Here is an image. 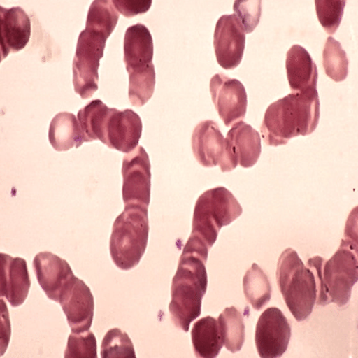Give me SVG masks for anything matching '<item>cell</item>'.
Masks as SVG:
<instances>
[{
	"instance_id": "1",
	"label": "cell",
	"mask_w": 358,
	"mask_h": 358,
	"mask_svg": "<svg viewBox=\"0 0 358 358\" xmlns=\"http://www.w3.org/2000/svg\"><path fill=\"white\" fill-rule=\"evenodd\" d=\"M320 118L317 90L292 93L268 107L260 131L266 144L278 147L288 143L296 136L313 134Z\"/></svg>"
},
{
	"instance_id": "2",
	"label": "cell",
	"mask_w": 358,
	"mask_h": 358,
	"mask_svg": "<svg viewBox=\"0 0 358 358\" xmlns=\"http://www.w3.org/2000/svg\"><path fill=\"white\" fill-rule=\"evenodd\" d=\"M207 259L199 252L184 248L173 279L171 318L176 327L185 333L189 331L192 322L201 315L202 299L208 288L205 267Z\"/></svg>"
},
{
	"instance_id": "3",
	"label": "cell",
	"mask_w": 358,
	"mask_h": 358,
	"mask_svg": "<svg viewBox=\"0 0 358 358\" xmlns=\"http://www.w3.org/2000/svg\"><path fill=\"white\" fill-rule=\"evenodd\" d=\"M308 267L315 273L317 280L315 303L318 306L330 303L346 306L358 280L357 241L343 239L331 259L325 260L317 255L308 260Z\"/></svg>"
},
{
	"instance_id": "4",
	"label": "cell",
	"mask_w": 358,
	"mask_h": 358,
	"mask_svg": "<svg viewBox=\"0 0 358 358\" xmlns=\"http://www.w3.org/2000/svg\"><path fill=\"white\" fill-rule=\"evenodd\" d=\"M148 207L125 205L113 226L110 254L118 268L130 271L139 264L149 238Z\"/></svg>"
},
{
	"instance_id": "5",
	"label": "cell",
	"mask_w": 358,
	"mask_h": 358,
	"mask_svg": "<svg viewBox=\"0 0 358 358\" xmlns=\"http://www.w3.org/2000/svg\"><path fill=\"white\" fill-rule=\"evenodd\" d=\"M276 278L289 312L299 322L306 320L317 299L315 273L294 250L288 248L279 257Z\"/></svg>"
},
{
	"instance_id": "6",
	"label": "cell",
	"mask_w": 358,
	"mask_h": 358,
	"mask_svg": "<svg viewBox=\"0 0 358 358\" xmlns=\"http://www.w3.org/2000/svg\"><path fill=\"white\" fill-rule=\"evenodd\" d=\"M241 205L225 187L208 189L194 206L192 238L203 242L210 249L224 226L230 225L242 215Z\"/></svg>"
},
{
	"instance_id": "7",
	"label": "cell",
	"mask_w": 358,
	"mask_h": 358,
	"mask_svg": "<svg viewBox=\"0 0 358 358\" xmlns=\"http://www.w3.org/2000/svg\"><path fill=\"white\" fill-rule=\"evenodd\" d=\"M107 38L96 31L83 30L78 36L73 60L75 92L83 99H91L99 90V68Z\"/></svg>"
},
{
	"instance_id": "8",
	"label": "cell",
	"mask_w": 358,
	"mask_h": 358,
	"mask_svg": "<svg viewBox=\"0 0 358 358\" xmlns=\"http://www.w3.org/2000/svg\"><path fill=\"white\" fill-rule=\"evenodd\" d=\"M121 173L124 204L148 207L151 201V162L143 147L138 146L125 155Z\"/></svg>"
},
{
	"instance_id": "9",
	"label": "cell",
	"mask_w": 358,
	"mask_h": 358,
	"mask_svg": "<svg viewBox=\"0 0 358 358\" xmlns=\"http://www.w3.org/2000/svg\"><path fill=\"white\" fill-rule=\"evenodd\" d=\"M262 155V138L259 134L247 124L239 121L228 131L225 138V154L220 167L223 173L231 172L241 165L251 168L259 162Z\"/></svg>"
},
{
	"instance_id": "10",
	"label": "cell",
	"mask_w": 358,
	"mask_h": 358,
	"mask_svg": "<svg viewBox=\"0 0 358 358\" xmlns=\"http://www.w3.org/2000/svg\"><path fill=\"white\" fill-rule=\"evenodd\" d=\"M292 336L291 324L278 308L264 310L255 328V346L259 357H282L288 349Z\"/></svg>"
},
{
	"instance_id": "11",
	"label": "cell",
	"mask_w": 358,
	"mask_h": 358,
	"mask_svg": "<svg viewBox=\"0 0 358 358\" xmlns=\"http://www.w3.org/2000/svg\"><path fill=\"white\" fill-rule=\"evenodd\" d=\"M210 92L215 109L225 126L229 127L244 120L248 96L241 81L217 73L210 80Z\"/></svg>"
},
{
	"instance_id": "12",
	"label": "cell",
	"mask_w": 358,
	"mask_h": 358,
	"mask_svg": "<svg viewBox=\"0 0 358 358\" xmlns=\"http://www.w3.org/2000/svg\"><path fill=\"white\" fill-rule=\"evenodd\" d=\"M246 33L236 15H222L215 26L214 47L218 64L234 70L243 59Z\"/></svg>"
},
{
	"instance_id": "13",
	"label": "cell",
	"mask_w": 358,
	"mask_h": 358,
	"mask_svg": "<svg viewBox=\"0 0 358 358\" xmlns=\"http://www.w3.org/2000/svg\"><path fill=\"white\" fill-rule=\"evenodd\" d=\"M142 134L141 117L133 110L112 108L105 122L102 143L109 148L129 154L138 148Z\"/></svg>"
},
{
	"instance_id": "14",
	"label": "cell",
	"mask_w": 358,
	"mask_h": 358,
	"mask_svg": "<svg viewBox=\"0 0 358 358\" xmlns=\"http://www.w3.org/2000/svg\"><path fill=\"white\" fill-rule=\"evenodd\" d=\"M33 267L47 297L59 303L60 297L76 278L69 263L52 252H42L36 255Z\"/></svg>"
},
{
	"instance_id": "15",
	"label": "cell",
	"mask_w": 358,
	"mask_h": 358,
	"mask_svg": "<svg viewBox=\"0 0 358 358\" xmlns=\"http://www.w3.org/2000/svg\"><path fill=\"white\" fill-rule=\"evenodd\" d=\"M71 330L78 334L89 331L94 320V299L91 289L80 278L73 279L59 300Z\"/></svg>"
},
{
	"instance_id": "16",
	"label": "cell",
	"mask_w": 358,
	"mask_h": 358,
	"mask_svg": "<svg viewBox=\"0 0 358 358\" xmlns=\"http://www.w3.org/2000/svg\"><path fill=\"white\" fill-rule=\"evenodd\" d=\"M0 260L1 297H5L12 307H20L27 299L31 288L27 263L25 259L6 254L0 255Z\"/></svg>"
},
{
	"instance_id": "17",
	"label": "cell",
	"mask_w": 358,
	"mask_h": 358,
	"mask_svg": "<svg viewBox=\"0 0 358 358\" xmlns=\"http://www.w3.org/2000/svg\"><path fill=\"white\" fill-rule=\"evenodd\" d=\"M1 23V60L10 52H17L27 46L31 38V20L20 7H0Z\"/></svg>"
},
{
	"instance_id": "18",
	"label": "cell",
	"mask_w": 358,
	"mask_h": 358,
	"mask_svg": "<svg viewBox=\"0 0 358 358\" xmlns=\"http://www.w3.org/2000/svg\"><path fill=\"white\" fill-rule=\"evenodd\" d=\"M192 148L194 157L203 167H215L222 162L225 138L214 120H204L194 130Z\"/></svg>"
},
{
	"instance_id": "19",
	"label": "cell",
	"mask_w": 358,
	"mask_h": 358,
	"mask_svg": "<svg viewBox=\"0 0 358 358\" xmlns=\"http://www.w3.org/2000/svg\"><path fill=\"white\" fill-rule=\"evenodd\" d=\"M287 78L292 93H306L317 90V64L304 47L294 45L287 52Z\"/></svg>"
},
{
	"instance_id": "20",
	"label": "cell",
	"mask_w": 358,
	"mask_h": 358,
	"mask_svg": "<svg viewBox=\"0 0 358 358\" xmlns=\"http://www.w3.org/2000/svg\"><path fill=\"white\" fill-rule=\"evenodd\" d=\"M154 41L143 24L130 26L124 36V63L128 73L143 69L152 63Z\"/></svg>"
},
{
	"instance_id": "21",
	"label": "cell",
	"mask_w": 358,
	"mask_h": 358,
	"mask_svg": "<svg viewBox=\"0 0 358 358\" xmlns=\"http://www.w3.org/2000/svg\"><path fill=\"white\" fill-rule=\"evenodd\" d=\"M49 141L57 152L80 148L85 142L80 121L71 113H59L50 124Z\"/></svg>"
},
{
	"instance_id": "22",
	"label": "cell",
	"mask_w": 358,
	"mask_h": 358,
	"mask_svg": "<svg viewBox=\"0 0 358 358\" xmlns=\"http://www.w3.org/2000/svg\"><path fill=\"white\" fill-rule=\"evenodd\" d=\"M192 342L196 357H217L224 345L218 321L212 317L196 321L192 330Z\"/></svg>"
},
{
	"instance_id": "23",
	"label": "cell",
	"mask_w": 358,
	"mask_h": 358,
	"mask_svg": "<svg viewBox=\"0 0 358 358\" xmlns=\"http://www.w3.org/2000/svg\"><path fill=\"white\" fill-rule=\"evenodd\" d=\"M243 292L247 301L257 310L263 309L272 297V285L268 276L255 263L245 273Z\"/></svg>"
},
{
	"instance_id": "24",
	"label": "cell",
	"mask_w": 358,
	"mask_h": 358,
	"mask_svg": "<svg viewBox=\"0 0 358 358\" xmlns=\"http://www.w3.org/2000/svg\"><path fill=\"white\" fill-rule=\"evenodd\" d=\"M217 321L226 349L233 354L241 351L245 341V324L241 312L234 306L226 308Z\"/></svg>"
},
{
	"instance_id": "25",
	"label": "cell",
	"mask_w": 358,
	"mask_h": 358,
	"mask_svg": "<svg viewBox=\"0 0 358 358\" xmlns=\"http://www.w3.org/2000/svg\"><path fill=\"white\" fill-rule=\"evenodd\" d=\"M110 108L100 99L93 100L78 112V120L83 129L84 141H101Z\"/></svg>"
},
{
	"instance_id": "26",
	"label": "cell",
	"mask_w": 358,
	"mask_h": 358,
	"mask_svg": "<svg viewBox=\"0 0 358 358\" xmlns=\"http://www.w3.org/2000/svg\"><path fill=\"white\" fill-rule=\"evenodd\" d=\"M120 20V15L115 9L113 1L96 0L90 7L87 15L86 30L101 34L109 38Z\"/></svg>"
},
{
	"instance_id": "27",
	"label": "cell",
	"mask_w": 358,
	"mask_h": 358,
	"mask_svg": "<svg viewBox=\"0 0 358 358\" xmlns=\"http://www.w3.org/2000/svg\"><path fill=\"white\" fill-rule=\"evenodd\" d=\"M155 70L154 63L143 69L129 73L128 96L134 107L144 106L154 94L155 88Z\"/></svg>"
},
{
	"instance_id": "28",
	"label": "cell",
	"mask_w": 358,
	"mask_h": 358,
	"mask_svg": "<svg viewBox=\"0 0 358 358\" xmlns=\"http://www.w3.org/2000/svg\"><path fill=\"white\" fill-rule=\"evenodd\" d=\"M323 66L326 75L336 83L346 80L349 73V59L341 42L333 36L327 38L323 50Z\"/></svg>"
},
{
	"instance_id": "29",
	"label": "cell",
	"mask_w": 358,
	"mask_h": 358,
	"mask_svg": "<svg viewBox=\"0 0 358 358\" xmlns=\"http://www.w3.org/2000/svg\"><path fill=\"white\" fill-rule=\"evenodd\" d=\"M102 358H136L134 344L127 334L120 329H110L101 344Z\"/></svg>"
},
{
	"instance_id": "30",
	"label": "cell",
	"mask_w": 358,
	"mask_h": 358,
	"mask_svg": "<svg viewBox=\"0 0 358 358\" xmlns=\"http://www.w3.org/2000/svg\"><path fill=\"white\" fill-rule=\"evenodd\" d=\"M315 10L321 26L329 35H334L344 15L345 0H317Z\"/></svg>"
},
{
	"instance_id": "31",
	"label": "cell",
	"mask_w": 358,
	"mask_h": 358,
	"mask_svg": "<svg viewBox=\"0 0 358 358\" xmlns=\"http://www.w3.org/2000/svg\"><path fill=\"white\" fill-rule=\"evenodd\" d=\"M97 345L96 336L92 331L72 333L68 338L65 358H96Z\"/></svg>"
},
{
	"instance_id": "32",
	"label": "cell",
	"mask_w": 358,
	"mask_h": 358,
	"mask_svg": "<svg viewBox=\"0 0 358 358\" xmlns=\"http://www.w3.org/2000/svg\"><path fill=\"white\" fill-rule=\"evenodd\" d=\"M262 4L260 0H236L234 4V15L238 17L243 26L245 33L251 34L259 25L262 17Z\"/></svg>"
},
{
	"instance_id": "33",
	"label": "cell",
	"mask_w": 358,
	"mask_h": 358,
	"mask_svg": "<svg viewBox=\"0 0 358 358\" xmlns=\"http://www.w3.org/2000/svg\"><path fill=\"white\" fill-rule=\"evenodd\" d=\"M114 7L125 17L131 18L146 14L151 8L152 0H114Z\"/></svg>"
}]
</instances>
